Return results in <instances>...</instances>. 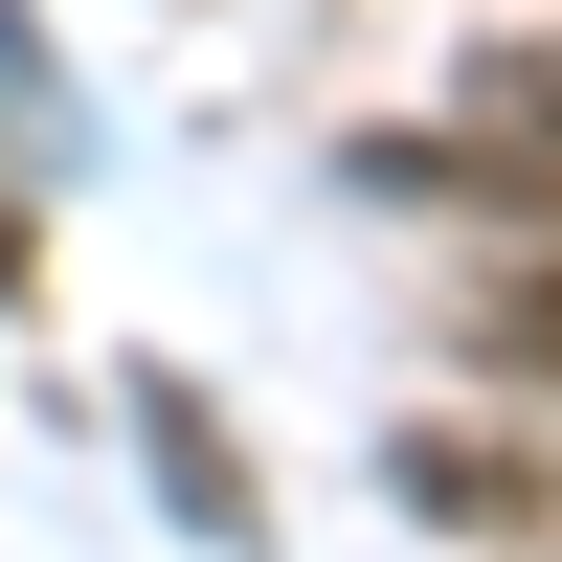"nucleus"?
<instances>
[{
  "mask_svg": "<svg viewBox=\"0 0 562 562\" xmlns=\"http://www.w3.org/2000/svg\"><path fill=\"white\" fill-rule=\"evenodd\" d=\"M473 113H495V135H540V158H562V45H495V68H473Z\"/></svg>",
  "mask_w": 562,
  "mask_h": 562,
  "instance_id": "f257e3e1",
  "label": "nucleus"
}]
</instances>
